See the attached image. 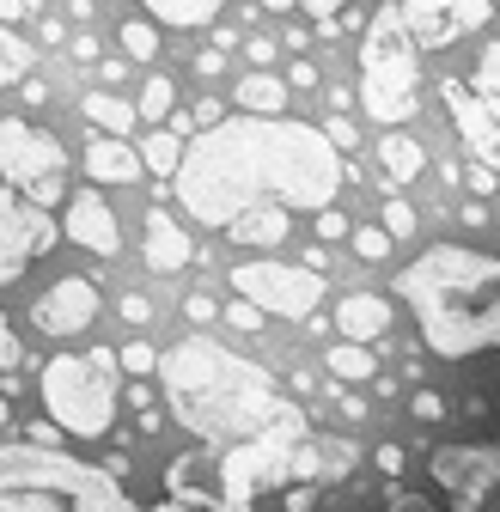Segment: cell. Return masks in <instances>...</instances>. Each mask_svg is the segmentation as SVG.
<instances>
[{"label": "cell", "mask_w": 500, "mask_h": 512, "mask_svg": "<svg viewBox=\"0 0 500 512\" xmlns=\"http://www.w3.org/2000/svg\"><path fill=\"white\" fill-rule=\"evenodd\" d=\"M342 153L330 147L324 128L293 122V116H232L220 128L183 147L177 171V202L202 226H232L250 208H299V214H330L342 196Z\"/></svg>", "instance_id": "6da1fadb"}, {"label": "cell", "mask_w": 500, "mask_h": 512, "mask_svg": "<svg viewBox=\"0 0 500 512\" xmlns=\"http://www.w3.org/2000/svg\"><path fill=\"white\" fill-rule=\"evenodd\" d=\"M159 372H165L171 415L196 439H214V445H232V439L244 445L250 433H263L287 409L281 391H275V378L257 360L220 348L214 336H183L159 360Z\"/></svg>", "instance_id": "7a4b0ae2"}, {"label": "cell", "mask_w": 500, "mask_h": 512, "mask_svg": "<svg viewBox=\"0 0 500 512\" xmlns=\"http://www.w3.org/2000/svg\"><path fill=\"white\" fill-rule=\"evenodd\" d=\"M397 293L415 305L421 336L440 360H470L500 348V263L464 244H433L397 275Z\"/></svg>", "instance_id": "3957f363"}, {"label": "cell", "mask_w": 500, "mask_h": 512, "mask_svg": "<svg viewBox=\"0 0 500 512\" xmlns=\"http://www.w3.org/2000/svg\"><path fill=\"white\" fill-rule=\"evenodd\" d=\"M421 104V68H415V37L403 25V7L385 0L366 19V43H360V110L372 122H409Z\"/></svg>", "instance_id": "277c9868"}, {"label": "cell", "mask_w": 500, "mask_h": 512, "mask_svg": "<svg viewBox=\"0 0 500 512\" xmlns=\"http://www.w3.org/2000/svg\"><path fill=\"white\" fill-rule=\"evenodd\" d=\"M305 445V415L287 403L263 433H250L244 445H226L214 458V488L202 494V506H220V512H250L263 488L287 482L293 476V452Z\"/></svg>", "instance_id": "5b68a950"}, {"label": "cell", "mask_w": 500, "mask_h": 512, "mask_svg": "<svg viewBox=\"0 0 500 512\" xmlns=\"http://www.w3.org/2000/svg\"><path fill=\"white\" fill-rule=\"evenodd\" d=\"M43 403L61 433L74 439H104L116 421V348L92 354H61L43 366Z\"/></svg>", "instance_id": "8992f818"}, {"label": "cell", "mask_w": 500, "mask_h": 512, "mask_svg": "<svg viewBox=\"0 0 500 512\" xmlns=\"http://www.w3.org/2000/svg\"><path fill=\"white\" fill-rule=\"evenodd\" d=\"M0 494H74V512H129L116 476L55 458L43 445H0Z\"/></svg>", "instance_id": "52a82bcc"}, {"label": "cell", "mask_w": 500, "mask_h": 512, "mask_svg": "<svg viewBox=\"0 0 500 512\" xmlns=\"http://www.w3.org/2000/svg\"><path fill=\"white\" fill-rule=\"evenodd\" d=\"M232 293L257 311H275V317H311L324 299V275H311L305 263H238L232 269Z\"/></svg>", "instance_id": "ba28073f"}, {"label": "cell", "mask_w": 500, "mask_h": 512, "mask_svg": "<svg viewBox=\"0 0 500 512\" xmlns=\"http://www.w3.org/2000/svg\"><path fill=\"white\" fill-rule=\"evenodd\" d=\"M61 165H68V153H61V141L49 135V128L19 122V116L0 122V177L19 183L25 196H31V189H43V183H55Z\"/></svg>", "instance_id": "9c48e42d"}, {"label": "cell", "mask_w": 500, "mask_h": 512, "mask_svg": "<svg viewBox=\"0 0 500 512\" xmlns=\"http://www.w3.org/2000/svg\"><path fill=\"white\" fill-rule=\"evenodd\" d=\"M403 7V25L415 37V49H446L470 31H482L494 19L488 0H397Z\"/></svg>", "instance_id": "30bf717a"}, {"label": "cell", "mask_w": 500, "mask_h": 512, "mask_svg": "<svg viewBox=\"0 0 500 512\" xmlns=\"http://www.w3.org/2000/svg\"><path fill=\"white\" fill-rule=\"evenodd\" d=\"M55 244V226L49 214H37L31 202H19L7 183H0V287L19 281L31 256H43Z\"/></svg>", "instance_id": "8fae6325"}, {"label": "cell", "mask_w": 500, "mask_h": 512, "mask_svg": "<svg viewBox=\"0 0 500 512\" xmlns=\"http://www.w3.org/2000/svg\"><path fill=\"white\" fill-rule=\"evenodd\" d=\"M98 305H104L98 287H92L86 275H68V281L43 287V299H31V324H37L43 336H80V330H92Z\"/></svg>", "instance_id": "7c38bea8"}, {"label": "cell", "mask_w": 500, "mask_h": 512, "mask_svg": "<svg viewBox=\"0 0 500 512\" xmlns=\"http://www.w3.org/2000/svg\"><path fill=\"white\" fill-rule=\"evenodd\" d=\"M440 98H446V110H452L458 141H464L488 171H500V116H494L470 86H458V80H440Z\"/></svg>", "instance_id": "4fadbf2b"}, {"label": "cell", "mask_w": 500, "mask_h": 512, "mask_svg": "<svg viewBox=\"0 0 500 512\" xmlns=\"http://www.w3.org/2000/svg\"><path fill=\"white\" fill-rule=\"evenodd\" d=\"M61 226H68V238L80 250H92V256H116L122 250V226H116V214H110V202L98 196V189H74Z\"/></svg>", "instance_id": "5bb4252c"}, {"label": "cell", "mask_w": 500, "mask_h": 512, "mask_svg": "<svg viewBox=\"0 0 500 512\" xmlns=\"http://www.w3.org/2000/svg\"><path fill=\"white\" fill-rule=\"evenodd\" d=\"M348 470H354V445H348L342 433H318V439H305L299 452H293V476H299L305 488L336 482V476H348Z\"/></svg>", "instance_id": "9a60e30c"}, {"label": "cell", "mask_w": 500, "mask_h": 512, "mask_svg": "<svg viewBox=\"0 0 500 512\" xmlns=\"http://www.w3.org/2000/svg\"><path fill=\"white\" fill-rule=\"evenodd\" d=\"M336 330H342V342H379V336H391V299L385 293H348L342 305H336Z\"/></svg>", "instance_id": "2e32d148"}, {"label": "cell", "mask_w": 500, "mask_h": 512, "mask_svg": "<svg viewBox=\"0 0 500 512\" xmlns=\"http://www.w3.org/2000/svg\"><path fill=\"white\" fill-rule=\"evenodd\" d=\"M190 232H183L165 208H147V269L153 275H177V269H190Z\"/></svg>", "instance_id": "e0dca14e"}, {"label": "cell", "mask_w": 500, "mask_h": 512, "mask_svg": "<svg viewBox=\"0 0 500 512\" xmlns=\"http://www.w3.org/2000/svg\"><path fill=\"white\" fill-rule=\"evenodd\" d=\"M86 171H92V183H135L147 165H141V147L110 141V135H92L86 141Z\"/></svg>", "instance_id": "ac0fdd59"}, {"label": "cell", "mask_w": 500, "mask_h": 512, "mask_svg": "<svg viewBox=\"0 0 500 512\" xmlns=\"http://www.w3.org/2000/svg\"><path fill=\"white\" fill-rule=\"evenodd\" d=\"M244 250H275V244H287V208H275V202H263V208H250V214H238L232 226H226Z\"/></svg>", "instance_id": "d6986e66"}, {"label": "cell", "mask_w": 500, "mask_h": 512, "mask_svg": "<svg viewBox=\"0 0 500 512\" xmlns=\"http://www.w3.org/2000/svg\"><path fill=\"white\" fill-rule=\"evenodd\" d=\"M141 7L165 25V31H196V25H214L226 13V0H141Z\"/></svg>", "instance_id": "ffe728a7"}, {"label": "cell", "mask_w": 500, "mask_h": 512, "mask_svg": "<svg viewBox=\"0 0 500 512\" xmlns=\"http://www.w3.org/2000/svg\"><path fill=\"white\" fill-rule=\"evenodd\" d=\"M379 165H385L391 183H415V177L427 171V147H421L415 135H397V128H391V135L379 141Z\"/></svg>", "instance_id": "44dd1931"}, {"label": "cell", "mask_w": 500, "mask_h": 512, "mask_svg": "<svg viewBox=\"0 0 500 512\" xmlns=\"http://www.w3.org/2000/svg\"><path fill=\"white\" fill-rule=\"evenodd\" d=\"M232 104H244V116H281L287 110V80H275V74H244L238 92H232Z\"/></svg>", "instance_id": "7402d4cb"}, {"label": "cell", "mask_w": 500, "mask_h": 512, "mask_svg": "<svg viewBox=\"0 0 500 512\" xmlns=\"http://www.w3.org/2000/svg\"><path fill=\"white\" fill-rule=\"evenodd\" d=\"M86 116L98 122V135H110V141H129L135 135V104H122L116 92H86Z\"/></svg>", "instance_id": "603a6c76"}, {"label": "cell", "mask_w": 500, "mask_h": 512, "mask_svg": "<svg viewBox=\"0 0 500 512\" xmlns=\"http://www.w3.org/2000/svg\"><path fill=\"white\" fill-rule=\"evenodd\" d=\"M141 165L159 171V177H177L183 171V141L171 135V128H153V135L141 141Z\"/></svg>", "instance_id": "cb8c5ba5"}, {"label": "cell", "mask_w": 500, "mask_h": 512, "mask_svg": "<svg viewBox=\"0 0 500 512\" xmlns=\"http://www.w3.org/2000/svg\"><path fill=\"white\" fill-rule=\"evenodd\" d=\"M135 116H147V122H171L177 116V86H171V74H153L147 86H141V104H135Z\"/></svg>", "instance_id": "d4e9b609"}, {"label": "cell", "mask_w": 500, "mask_h": 512, "mask_svg": "<svg viewBox=\"0 0 500 512\" xmlns=\"http://www.w3.org/2000/svg\"><path fill=\"white\" fill-rule=\"evenodd\" d=\"M31 43L19 37V31H7V25H0V86H19L25 74H31Z\"/></svg>", "instance_id": "484cf974"}, {"label": "cell", "mask_w": 500, "mask_h": 512, "mask_svg": "<svg viewBox=\"0 0 500 512\" xmlns=\"http://www.w3.org/2000/svg\"><path fill=\"white\" fill-rule=\"evenodd\" d=\"M330 372H336V378H348V384H366V378L379 372V366H372V348H360V342H342V348H330Z\"/></svg>", "instance_id": "4316f807"}, {"label": "cell", "mask_w": 500, "mask_h": 512, "mask_svg": "<svg viewBox=\"0 0 500 512\" xmlns=\"http://www.w3.org/2000/svg\"><path fill=\"white\" fill-rule=\"evenodd\" d=\"M494 116H500V43H488L482 55H476V86H470Z\"/></svg>", "instance_id": "83f0119b"}, {"label": "cell", "mask_w": 500, "mask_h": 512, "mask_svg": "<svg viewBox=\"0 0 500 512\" xmlns=\"http://www.w3.org/2000/svg\"><path fill=\"white\" fill-rule=\"evenodd\" d=\"M116 366L129 372V378H153V372H159V354H153V342L135 336V342H122V348H116Z\"/></svg>", "instance_id": "f1b7e54d"}, {"label": "cell", "mask_w": 500, "mask_h": 512, "mask_svg": "<svg viewBox=\"0 0 500 512\" xmlns=\"http://www.w3.org/2000/svg\"><path fill=\"white\" fill-rule=\"evenodd\" d=\"M354 250H360V263H385V256H391V232L385 226H354Z\"/></svg>", "instance_id": "f546056e"}, {"label": "cell", "mask_w": 500, "mask_h": 512, "mask_svg": "<svg viewBox=\"0 0 500 512\" xmlns=\"http://www.w3.org/2000/svg\"><path fill=\"white\" fill-rule=\"evenodd\" d=\"M122 49H129L135 61H147V55H159V25H122Z\"/></svg>", "instance_id": "4dcf8cb0"}, {"label": "cell", "mask_w": 500, "mask_h": 512, "mask_svg": "<svg viewBox=\"0 0 500 512\" xmlns=\"http://www.w3.org/2000/svg\"><path fill=\"white\" fill-rule=\"evenodd\" d=\"M0 512H68L55 494H0Z\"/></svg>", "instance_id": "1f68e13d"}, {"label": "cell", "mask_w": 500, "mask_h": 512, "mask_svg": "<svg viewBox=\"0 0 500 512\" xmlns=\"http://www.w3.org/2000/svg\"><path fill=\"white\" fill-rule=\"evenodd\" d=\"M385 232L391 238H409L415 232V208L409 202H385Z\"/></svg>", "instance_id": "d6a6232c"}, {"label": "cell", "mask_w": 500, "mask_h": 512, "mask_svg": "<svg viewBox=\"0 0 500 512\" xmlns=\"http://www.w3.org/2000/svg\"><path fill=\"white\" fill-rule=\"evenodd\" d=\"M226 324H232V330H257V324H263V311H257V305H244V299H232V305H226Z\"/></svg>", "instance_id": "836d02e7"}, {"label": "cell", "mask_w": 500, "mask_h": 512, "mask_svg": "<svg viewBox=\"0 0 500 512\" xmlns=\"http://www.w3.org/2000/svg\"><path fill=\"white\" fill-rule=\"evenodd\" d=\"M19 360H25V348L13 342V324H7V317H0V372H13Z\"/></svg>", "instance_id": "e575fe53"}, {"label": "cell", "mask_w": 500, "mask_h": 512, "mask_svg": "<svg viewBox=\"0 0 500 512\" xmlns=\"http://www.w3.org/2000/svg\"><path fill=\"white\" fill-rule=\"evenodd\" d=\"M318 238H324V244H336V238H354V226L330 208V214H318Z\"/></svg>", "instance_id": "d590c367"}, {"label": "cell", "mask_w": 500, "mask_h": 512, "mask_svg": "<svg viewBox=\"0 0 500 512\" xmlns=\"http://www.w3.org/2000/svg\"><path fill=\"white\" fill-rule=\"evenodd\" d=\"M409 409H415L421 421H440V415H446V403H440V391H415V397H409Z\"/></svg>", "instance_id": "8d00e7d4"}, {"label": "cell", "mask_w": 500, "mask_h": 512, "mask_svg": "<svg viewBox=\"0 0 500 512\" xmlns=\"http://www.w3.org/2000/svg\"><path fill=\"white\" fill-rule=\"evenodd\" d=\"M116 311L129 317V324H147V317H153V305H147L141 293H122V299H116Z\"/></svg>", "instance_id": "74e56055"}, {"label": "cell", "mask_w": 500, "mask_h": 512, "mask_svg": "<svg viewBox=\"0 0 500 512\" xmlns=\"http://www.w3.org/2000/svg\"><path fill=\"white\" fill-rule=\"evenodd\" d=\"M31 7H37V0H0V25H7V31H13V25H19V19L31 13Z\"/></svg>", "instance_id": "f35d334b"}, {"label": "cell", "mask_w": 500, "mask_h": 512, "mask_svg": "<svg viewBox=\"0 0 500 512\" xmlns=\"http://www.w3.org/2000/svg\"><path fill=\"white\" fill-rule=\"evenodd\" d=\"M311 506H318V488H287V512H311Z\"/></svg>", "instance_id": "ab89813d"}, {"label": "cell", "mask_w": 500, "mask_h": 512, "mask_svg": "<svg viewBox=\"0 0 500 512\" xmlns=\"http://www.w3.org/2000/svg\"><path fill=\"white\" fill-rule=\"evenodd\" d=\"M250 61H257V74H269V61H275V43H269V37H250Z\"/></svg>", "instance_id": "60d3db41"}, {"label": "cell", "mask_w": 500, "mask_h": 512, "mask_svg": "<svg viewBox=\"0 0 500 512\" xmlns=\"http://www.w3.org/2000/svg\"><path fill=\"white\" fill-rule=\"evenodd\" d=\"M299 7H311V19H324V25H336V7H348V0H299Z\"/></svg>", "instance_id": "b9f144b4"}, {"label": "cell", "mask_w": 500, "mask_h": 512, "mask_svg": "<svg viewBox=\"0 0 500 512\" xmlns=\"http://www.w3.org/2000/svg\"><path fill=\"white\" fill-rule=\"evenodd\" d=\"M220 68H226V55H220V49H202V55H196V74H202V80H214Z\"/></svg>", "instance_id": "7bdbcfd3"}, {"label": "cell", "mask_w": 500, "mask_h": 512, "mask_svg": "<svg viewBox=\"0 0 500 512\" xmlns=\"http://www.w3.org/2000/svg\"><path fill=\"white\" fill-rule=\"evenodd\" d=\"M324 135H330V147H354V122H348V116H336Z\"/></svg>", "instance_id": "ee69618b"}, {"label": "cell", "mask_w": 500, "mask_h": 512, "mask_svg": "<svg viewBox=\"0 0 500 512\" xmlns=\"http://www.w3.org/2000/svg\"><path fill=\"white\" fill-rule=\"evenodd\" d=\"M122 397H129V403H135V409L147 415V409H153V384H147V378H135V384H129V391H122Z\"/></svg>", "instance_id": "f6af8a7d"}, {"label": "cell", "mask_w": 500, "mask_h": 512, "mask_svg": "<svg viewBox=\"0 0 500 512\" xmlns=\"http://www.w3.org/2000/svg\"><path fill=\"white\" fill-rule=\"evenodd\" d=\"M287 86H305V92H311V86H318V68H311V61H293V74H287Z\"/></svg>", "instance_id": "bcb514c9"}, {"label": "cell", "mask_w": 500, "mask_h": 512, "mask_svg": "<svg viewBox=\"0 0 500 512\" xmlns=\"http://www.w3.org/2000/svg\"><path fill=\"white\" fill-rule=\"evenodd\" d=\"M190 317H196V324H208V317H214V293H190Z\"/></svg>", "instance_id": "7dc6e473"}, {"label": "cell", "mask_w": 500, "mask_h": 512, "mask_svg": "<svg viewBox=\"0 0 500 512\" xmlns=\"http://www.w3.org/2000/svg\"><path fill=\"white\" fill-rule=\"evenodd\" d=\"M379 470H385V476H397V470H403V452H397V445H385V452H379Z\"/></svg>", "instance_id": "c3c4849f"}, {"label": "cell", "mask_w": 500, "mask_h": 512, "mask_svg": "<svg viewBox=\"0 0 500 512\" xmlns=\"http://www.w3.org/2000/svg\"><path fill=\"white\" fill-rule=\"evenodd\" d=\"M74 61H98V43L92 37H74Z\"/></svg>", "instance_id": "681fc988"}, {"label": "cell", "mask_w": 500, "mask_h": 512, "mask_svg": "<svg viewBox=\"0 0 500 512\" xmlns=\"http://www.w3.org/2000/svg\"><path fill=\"white\" fill-rule=\"evenodd\" d=\"M263 7H269V13H293V7H299V0H263Z\"/></svg>", "instance_id": "f907efd6"}, {"label": "cell", "mask_w": 500, "mask_h": 512, "mask_svg": "<svg viewBox=\"0 0 500 512\" xmlns=\"http://www.w3.org/2000/svg\"><path fill=\"white\" fill-rule=\"evenodd\" d=\"M153 512H196V506H177V500H171V506H153Z\"/></svg>", "instance_id": "816d5d0a"}, {"label": "cell", "mask_w": 500, "mask_h": 512, "mask_svg": "<svg viewBox=\"0 0 500 512\" xmlns=\"http://www.w3.org/2000/svg\"><path fill=\"white\" fill-rule=\"evenodd\" d=\"M7 421H13V415H7V397H0V433H7Z\"/></svg>", "instance_id": "f5cc1de1"}, {"label": "cell", "mask_w": 500, "mask_h": 512, "mask_svg": "<svg viewBox=\"0 0 500 512\" xmlns=\"http://www.w3.org/2000/svg\"><path fill=\"white\" fill-rule=\"evenodd\" d=\"M488 7H500V0H488Z\"/></svg>", "instance_id": "db71d44e"}]
</instances>
